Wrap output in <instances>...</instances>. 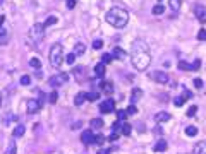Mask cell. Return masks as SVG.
<instances>
[{"mask_svg": "<svg viewBox=\"0 0 206 154\" xmlns=\"http://www.w3.org/2000/svg\"><path fill=\"white\" fill-rule=\"evenodd\" d=\"M131 62H132L134 69L137 70H146L151 63V53L150 48H148L146 41L137 40L132 43V48H131Z\"/></svg>", "mask_w": 206, "mask_h": 154, "instance_id": "cell-1", "label": "cell"}, {"mask_svg": "<svg viewBox=\"0 0 206 154\" xmlns=\"http://www.w3.org/2000/svg\"><path fill=\"white\" fill-rule=\"evenodd\" d=\"M105 19H107V22L110 26H114V28H117V29H120V28H125V26H127L129 12L125 11V9H122V7H112L110 11L107 12Z\"/></svg>", "mask_w": 206, "mask_h": 154, "instance_id": "cell-2", "label": "cell"}, {"mask_svg": "<svg viewBox=\"0 0 206 154\" xmlns=\"http://www.w3.org/2000/svg\"><path fill=\"white\" fill-rule=\"evenodd\" d=\"M62 63H64V48L60 43H55L50 48V65L59 69Z\"/></svg>", "mask_w": 206, "mask_h": 154, "instance_id": "cell-3", "label": "cell"}, {"mask_svg": "<svg viewBox=\"0 0 206 154\" xmlns=\"http://www.w3.org/2000/svg\"><path fill=\"white\" fill-rule=\"evenodd\" d=\"M29 38H31V41H34V43H40V41L45 38V26H43V24H34V26H31V29H29Z\"/></svg>", "mask_w": 206, "mask_h": 154, "instance_id": "cell-4", "label": "cell"}, {"mask_svg": "<svg viewBox=\"0 0 206 154\" xmlns=\"http://www.w3.org/2000/svg\"><path fill=\"white\" fill-rule=\"evenodd\" d=\"M67 81H69V74H65V72H59V74H55L53 77H50L48 84H50L52 88H59V86H64Z\"/></svg>", "mask_w": 206, "mask_h": 154, "instance_id": "cell-5", "label": "cell"}, {"mask_svg": "<svg viewBox=\"0 0 206 154\" xmlns=\"http://www.w3.org/2000/svg\"><path fill=\"white\" fill-rule=\"evenodd\" d=\"M150 79L160 82V84H167V82H168V75H167L165 72H162V70H153V72L150 74Z\"/></svg>", "mask_w": 206, "mask_h": 154, "instance_id": "cell-6", "label": "cell"}, {"mask_svg": "<svg viewBox=\"0 0 206 154\" xmlns=\"http://www.w3.org/2000/svg\"><path fill=\"white\" fill-rule=\"evenodd\" d=\"M114 110H115V101L114 99L108 98V99L100 103V111H101V113H112Z\"/></svg>", "mask_w": 206, "mask_h": 154, "instance_id": "cell-7", "label": "cell"}, {"mask_svg": "<svg viewBox=\"0 0 206 154\" xmlns=\"http://www.w3.org/2000/svg\"><path fill=\"white\" fill-rule=\"evenodd\" d=\"M194 15H196V19H198L199 22L204 24L206 22V5H201V4L194 5Z\"/></svg>", "mask_w": 206, "mask_h": 154, "instance_id": "cell-8", "label": "cell"}, {"mask_svg": "<svg viewBox=\"0 0 206 154\" xmlns=\"http://www.w3.org/2000/svg\"><path fill=\"white\" fill-rule=\"evenodd\" d=\"M41 105L38 99H28V105H26V110H28V115H34L36 111H40Z\"/></svg>", "mask_w": 206, "mask_h": 154, "instance_id": "cell-9", "label": "cell"}, {"mask_svg": "<svg viewBox=\"0 0 206 154\" xmlns=\"http://www.w3.org/2000/svg\"><path fill=\"white\" fill-rule=\"evenodd\" d=\"M93 137H95L93 130H84V132L81 134V142L83 144H93Z\"/></svg>", "mask_w": 206, "mask_h": 154, "instance_id": "cell-10", "label": "cell"}, {"mask_svg": "<svg viewBox=\"0 0 206 154\" xmlns=\"http://www.w3.org/2000/svg\"><path fill=\"white\" fill-rule=\"evenodd\" d=\"M170 113H167V111H160V113L154 115V120L158 122V123H163V122H168L170 120Z\"/></svg>", "mask_w": 206, "mask_h": 154, "instance_id": "cell-11", "label": "cell"}, {"mask_svg": "<svg viewBox=\"0 0 206 154\" xmlns=\"http://www.w3.org/2000/svg\"><path fill=\"white\" fill-rule=\"evenodd\" d=\"M84 72H86V69L84 67H76V69H74V77H76V81H79L81 82L83 79H84Z\"/></svg>", "mask_w": 206, "mask_h": 154, "instance_id": "cell-12", "label": "cell"}, {"mask_svg": "<svg viewBox=\"0 0 206 154\" xmlns=\"http://www.w3.org/2000/svg\"><path fill=\"white\" fill-rule=\"evenodd\" d=\"M95 74H96V77H98V79H103V77H105V63H96L95 65Z\"/></svg>", "mask_w": 206, "mask_h": 154, "instance_id": "cell-13", "label": "cell"}, {"mask_svg": "<svg viewBox=\"0 0 206 154\" xmlns=\"http://www.w3.org/2000/svg\"><path fill=\"white\" fill-rule=\"evenodd\" d=\"M167 147H168L167 140H158V142L154 144L153 151H154V152H163V151H167Z\"/></svg>", "mask_w": 206, "mask_h": 154, "instance_id": "cell-14", "label": "cell"}, {"mask_svg": "<svg viewBox=\"0 0 206 154\" xmlns=\"http://www.w3.org/2000/svg\"><path fill=\"white\" fill-rule=\"evenodd\" d=\"M192 154H206V142H198L192 149Z\"/></svg>", "mask_w": 206, "mask_h": 154, "instance_id": "cell-15", "label": "cell"}, {"mask_svg": "<svg viewBox=\"0 0 206 154\" xmlns=\"http://www.w3.org/2000/svg\"><path fill=\"white\" fill-rule=\"evenodd\" d=\"M141 96H143V91H141V89H132V94H131V105H136L137 103V99L141 98Z\"/></svg>", "mask_w": 206, "mask_h": 154, "instance_id": "cell-16", "label": "cell"}, {"mask_svg": "<svg viewBox=\"0 0 206 154\" xmlns=\"http://www.w3.org/2000/svg\"><path fill=\"white\" fill-rule=\"evenodd\" d=\"M84 101H86V92H77L76 98H74V105H76V106H81Z\"/></svg>", "mask_w": 206, "mask_h": 154, "instance_id": "cell-17", "label": "cell"}, {"mask_svg": "<svg viewBox=\"0 0 206 154\" xmlns=\"http://www.w3.org/2000/svg\"><path fill=\"white\" fill-rule=\"evenodd\" d=\"M112 55H114L115 58H120V60H124V58H125V55H127V53H125V51L122 50V48L115 46V48H114V53H112Z\"/></svg>", "mask_w": 206, "mask_h": 154, "instance_id": "cell-18", "label": "cell"}, {"mask_svg": "<svg viewBox=\"0 0 206 154\" xmlns=\"http://www.w3.org/2000/svg\"><path fill=\"white\" fill-rule=\"evenodd\" d=\"M84 51H86V45H84V43H77L76 46H74V51H72V53H74V55H83Z\"/></svg>", "mask_w": 206, "mask_h": 154, "instance_id": "cell-19", "label": "cell"}, {"mask_svg": "<svg viewBox=\"0 0 206 154\" xmlns=\"http://www.w3.org/2000/svg\"><path fill=\"white\" fill-rule=\"evenodd\" d=\"M100 88L103 89V92H107V94H110V92L114 91V86H112V82H105V81H103L101 84H100Z\"/></svg>", "mask_w": 206, "mask_h": 154, "instance_id": "cell-20", "label": "cell"}, {"mask_svg": "<svg viewBox=\"0 0 206 154\" xmlns=\"http://www.w3.org/2000/svg\"><path fill=\"white\" fill-rule=\"evenodd\" d=\"M24 132H26V127H24V125H17V127L14 128V132H12V134H14V137H22V135H24Z\"/></svg>", "mask_w": 206, "mask_h": 154, "instance_id": "cell-21", "label": "cell"}, {"mask_svg": "<svg viewBox=\"0 0 206 154\" xmlns=\"http://www.w3.org/2000/svg\"><path fill=\"white\" fill-rule=\"evenodd\" d=\"M168 5L172 11H179L182 7V0H168Z\"/></svg>", "mask_w": 206, "mask_h": 154, "instance_id": "cell-22", "label": "cell"}, {"mask_svg": "<svg viewBox=\"0 0 206 154\" xmlns=\"http://www.w3.org/2000/svg\"><path fill=\"white\" fill-rule=\"evenodd\" d=\"M89 127L91 128H101L103 127V120L101 118H93V120L89 122Z\"/></svg>", "mask_w": 206, "mask_h": 154, "instance_id": "cell-23", "label": "cell"}, {"mask_svg": "<svg viewBox=\"0 0 206 154\" xmlns=\"http://www.w3.org/2000/svg\"><path fill=\"white\" fill-rule=\"evenodd\" d=\"M186 135H189V137L198 135V128H196L194 125H189V127H186Z\"/></svg>", "mask_w": 206, "mask_h": 154, "instance_id": "cell-24", "label": "cell"}, {"mask_svg": "<svg viewBox=\"0 0 206 154\" xmlns=\"http://www.w3.org/2000/svg\"><path fill=\"white\" fill-rule=\"evenodd\" d=\"M100 98V92L98 91H91V92H86V99L88 101H96Z\"/></svg>", "mask_w": 206, "mask_h": 154, "instance_id": "cell-25", "label": "cell"}, {"mask_svg": "<svg viewBox=\"0 0 206 154\" xmlns=\"http://www.w3.org/2000/svg\"><path fill=\"white\" fill-rule=\"evenodd\" d=\"M5 154H17V146H16V142L9 144L7 149H5Z\"/></svg>", "mask_w": 206, "mask_h": 154, "instance_id": "cell-26", "label": "cell"}, {"mask_svg": "<svg viewBox=\"0 0 206 154\" xmlns=\"http://www.w3.org/2000/svg\"><path fill=\"white\" fill-rule=\"evenodd\" d=\"M131 128L132 127H131L129 123H122L120 125V134L122 135H129V134H131Z\"/></svg>", "mask_w": 206, "mask_h": 154, "instance_id": "cell-27", "label": "cell"}, {"mask_svg": "<svg viewBox=\"0 0 206 154\" xmlns=\"http://www.w3.org/2000/svg\"><path fill=\"white\" fill-rule=\"evenodd\" d=\"M57 99H59V92L57 91H52L50 94H48V103H52V105H55Z\"/></svg>", "mask_w": 206, "mask_h": 154, "instance_id": "cell-28", "label": "cell"}, {"mask_svg": "<svg viewBox=\"0 0 206 154\" xmlns=\"http://www.w3.org/2000/svg\"><path fill=\"white\" fill-rule=\"evenodd\" d=\"M55 22H57V17H55V15H48L47 21L43 22V26H45V28H48V26H53Z\"/></svg>", "mask_w": 206, "mask_h": 154, "instance_id": "cell-29", "label": "cell"}, {"mask_svg": "<svg viewBox=\"0 0 206 154\" xmlns=\"http://www.w3.org/2000/svg\"><path fill=\"white\" fill-rule=\"evenodd\" d=\"M112 60H114V55H112V53H103V57H101V63H105V65H107V63H110Z\"/></svg>", "mask_w": 206, "mask_h": 154, "instance_id": "cell-30", "label": "cell"}, {"mask_svg": "<svg viewBox=\"0 0 206 154\" xmlns=\"http://www.w3.org/2000/svg\"><path fill=\"white\" fill-rule=\"evenodd\" d=\"M163 12H165V5H154L153 7V14L154 15H160V14H163Z\"/></svg>", "mask_w": 206, "mask_h": 154, "instance_id": "cell-31", "label": "cell"}, {"mask_svg": "<svg viewBox=\"0 0 206 154\" xmlns=\"http://www.w3.org/2000/svg\"><path fill=\"white\" fill-rule=\"evenodd\" d=\"M184 103H186V98H184V96H177V98L173 99V105H175L177 108H179V106H184Z\"/></svg>", "mask_w": 206, "mask_h": 154, "instance_id": "cell-32", "label": "cell"}, {"mask_svg": "<svg viewBox=\"0 0 206 154\" xmlns=\"http://www.w3.org/2000/svg\"><path fill=\"white\" fill-rule=\"evenodd\" d=\"M29 65L33 67V69H40V67H41V60L40 58H31L29 60Z\"/></svg>", "mask_w": 206, "mask_h": 154, "instance_id": "cell-33", "label": "cell"}, {"mask_svg": "<svg viewBox=\"0 0 206 154\" xmlns=\"http://www.w3.org/2000/svg\"><path fill=\"white\" fill-rule=\"evenodd\" d=\"M125 113H127V117H129V115H136L137 113V108L134 106V105H129L127 110H125Z\"/></svg>", "mask_w": 206, "mask_h": 154, "instance_id": "cell-34", "label": "cell"}, {"mask_svg": "<svg viewBox=\"0 0 206 154\" xmlns=\"http://www.w3.org/2000/svg\"><path fill=\"white\" fill-rule=\"evenodd\" d=\"M103 140H105V137H103L101 134H96V135L93 137V144H101Z\"/></svg>", "mask_w": 206, "mask_h": 154, "instance_id": "cell-35", "label": "cell"}, {"mask_svg": "<svg viewBox=\"0 0 206 154\" xmlns=\"http://www.w3.org/2000/svg\"><path fill=\"white\" fill-rule=\"evenodd\" d=\"M179 69H182V70H192V65H189V63H186V62H182V60H180V62H179Z\"/></svg>", "mask_w": 206, "mask_h": 154, "instance_id": "cell-36", "label": "cell"}, {"mask_svg": "<svg viewBox=\"0 0 206 154\" xmlns=\"http://www.w3.org/2000/svg\"><path fill=\"white\" fill-rule=\"evenodd\" d=\"M21 84L22 86H29L31 84V77L29 75H22L21 77Z\"/></svg>", "mask_w": 206, "mask_h": 154, "instance_id": "cell-37", "label": "cell"}, {"mask_svg": "<svg viewBox=\"0 0 206 154\" xmlns=\"http://www.w3.org/2000/svg\"><path fill=\"white\" fill-rule=\"evenodd\" d=\"M117 118H119V122L125 120V118H127V113H125V110H119V111H117Z\"/></svg>", "mask_w": 206, "mask_h": 154, "instance_id": "cell-38", "label": "cell"}, {"mask_svg": "<svg viewBox=\"0 0 206 154\" xmlns=\"http://www.w3.org/2000/svg\"><path fill=\"white\" fill-rule=\"evenodd\" d=\"M65 62L69 63V65H72V63L76 62V55H74V53H69V55L65 57Z\"/></svg>", "mask_w": 206, "mask_h": 154, "instance_id": "cell-39", "label": "cell"}, {"mask_svg": "<svg viewBox=\"0 0 206 154\" xmlns=\"http://www.w3.org/2000/svg\"><path fill=\"white\" fill-rule=\"evenodd\" d=\"M93 48H95V50H101V48H103V41L101 40H95V41H93Z\"/></svg>", "mask_w": 206, "mask_h": 154, "instance_id": "cell-40", "label": "cell"}, {"mask_svg": "<svg viewBox=\"0 0 206 154\" xmlns=\"http://www.w3.org/2000/svg\"><path fill=\"white\" fill-rule=\"evenodd\" d=\"M198 40H199V41H206V29H199Z\"/></svg>", "mask_w": 206, "mask_h": 154, "instance_id": "cell-41", "label": "cell"}, {"mask_svg": "<svg viewBox=\"0 0 206 154\" xmlns=\"http://www.w3.org/2000/svg\"><path fill=\"white\" fill-rule=\"evenodd\" d=\"M196 111H198V108H196V106H191V108L187 110V117H194Z\"/></svg>", "mask_w": 206, "mask_h": 154, "instance_id": "cell-42", "label": "cell"}, {"mask_svg": "<svg viewBox=\"0 0 206 154\" xmlns=\"http://www.w3.org/2000/svg\"><path fill=\"white\" fill-rule=\"evenodd\" d=\"M194 86H196V89H203V81L201 79H194Z\"/></svg>", "mask_w": 206, "mask_h": 154, "instance_id": "cell-43", "label": "cell"}, {"mask_svg": "<svg viewBox=\"0 0 206 154\" xmlns=\"http://www.w3.org/2000/svg\"><path fill=\"white\" fill-rule=\"evenodd\" d=\"M76 7V0H67V9H74Z\"/></svg>", "mask_w": 206, "mask_h": 154, "instance_id": "cell-44", "label": "cell"}, {"mask_svg": "<svg viewBox=\"0 0 206 154\" xmlns=\"http://www.w3.org/2000/svg\"><path fill=\"white\" fill-rule=\"evenodd\" d=\"M182 96H184L186 99H189V98H191V96H192V92H191V91H187V89H186V91H184V94H182Z\"/></svg>", "mask_w": 206, "mask_h": 154, "instance_id": "cell-45", "label": "cell"}, {"mask_svg": "<svg viewBox=\"0 0 206 154\" xmlns=\"http://www.w3.org/2000/svg\"><path fill=\"white\" fill-rule=\"evenodd\" d=\"M199 67H201V62H199V60H196V62H194V65H192V69H194V70H198Z\"/></svg>", "mask_w": 206, "mask_h": 154, "instance_id": "cell-46", "label": "cell"}, {"mask_svg": "<svg viewBox=\"0 0 206 154\" xmlns=\"http://www.w3.org/2000/svg\"><path fill=\"white\" fill-rule=\"evenodd\" d=\"M117 137H119V134H117V132H112V135L108 137V140H115Z\"/></svg>", "mask_w": 206, "mask_h": 154, "instance_id": "cell-47", "label": "cell"}, {"mask_svg": "<svg viewBox=\"0 0 206 154\" xmlns=\"http://www.w3.org/2000/svg\"><path fill=\"white\" fill-rule=\"evenodd\" d=\"M98 154H110V149H101L98 151Z\"/></svg>", "mask_w": 206, "mask_h": 154, "instance_id": "cell-48", "label": "cell"}, {"mask_svg": "<svg viewBox=\"0 0 206 154\" xmlns=\"http://www.w3.org/2000/svg\"><path fill=\"white\" fill-rule=\"evenodd\" d=\"M4 21H5V17H4V15H0V28H2V24H4Z\"/></svg>", "mask_w": 206, "mask_h": 154, "instance_id": "cell-49", "label": "cell"}, {"mask_svg": "<svg viewBox=\"0 0 206 154\" xmlns=\"http://www.w3.org/2000/svg\"><path fill=\"white\" fill-rule=\"evenodd\" d=\"M0 103H2V98H0Z\"/></svg>", "mask_w": 206, "mask_h": 154, "instance_id": "cell-50", "label": "cell"}, {"mask_svg": "<svg viewBox=\"0 0 206 154\" xmlns=\"http://www.w3.org/2000/svg\"><path fill=\"white\" fill-rule=\"evenodd\" d=\"M158 2H162V0H158Z\"/></svg>", "mask_w": 206, "mask_h": 154, "instance_id": "cell-51", "label": "cell"}]
</instances>
